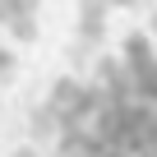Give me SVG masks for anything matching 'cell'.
Masks as SVG:
<instances>
[{"mask_svg": "<svg viewBox=\"0 0 157 157\" xmlns=\"http://www.w3.org/2000/svg\"><path fill=\"white\" fill-rule=\"evenodd\" d=\"M102 33H106V0H83L78 5V42L97 46Z\"/></svg>", "mask_w": 157, "mask_h": 157, "instance_id": "6da1fadb", "label": "cell"}, {"mask_svg": "<svg viewBox=\"0 0 157 157\" xmlns=\"http://www.w3.org/2000/svg\"><path fill=\"white\" fill-rule=\"evenodd\" d=\"M60 129H65V125H60V116H56V111H51L46 102L28 111V134H33V139H56Z\"/></svg>", "mask_w": 157, "mask_h": 157, "instance_id": "7a4b0ae2", "label": "cell"}, {"mask_svg": "<svg viewBox=\"0 0 157 157\" xmlns=\"http://www.w3.org/2000/svg\"><path fill=\"white\" fill-rule=\"evenodd\" d=\"M37 14V0H0V28H14Z\"/></svg>", "mask_w": 157, "mask_h": 157, "instance_id": "3957f363", "label": "cell"}, {"mask_svg": "<svg viewBox=\"0 0 157 157\" xmlns=\"http://www.w3.org/2000/svg\"><path fill=\"white\" fill-rule=\"evenodd\" d=\"M5 78H14V51L0 46V83H5Z\"/></svg>", "mask_w": 157, "mask_h": 157, "instance_id": "277c9868", "label": "cell"}, {"mask_svg": "<svg viewBox=\"0 0 157 157\" xmlns=\"http://www.w3.org/2000/svg\"><path fill=\"white\" fill-rule=\"evenodd\" d=\"M10 157H46V152H42V148H33V143H28V148H14V152H10Z\"/></svg>", "mask_w": 157, "mask_h": 157, "instance_id": "5b68a950", "label": "cell"}, {"mask_svg": "<svg viewBox=\"0 0 157 157\" xmlns=\"http://www.w3.org/2000/svg\"><path fill=\"white\" fill-rule=\"evenodd\" d=\"M148 33H152V37H157V14H152V23H148Z\"/></svg>", "mask_w": 157, "mask_h": 157, "instance_id": "8992f818", "label": "cell"}, {"mask_svg": "<svg viewBox=\"0 0 157 157\" xmlns=\"http://www.w3.org/2000/svg\"><path fill=\"white\" fill-rule=\"evenodd\" d=\"M116 5H134V0H116Z\"/></svg>", "mask_w": 157, "mask_h": 157, "instance_id": "52a82bcc", "label": "cell"}]
</instances>
